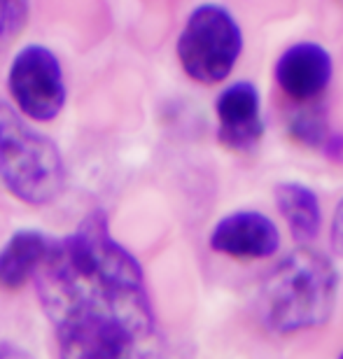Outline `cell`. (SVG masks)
Instances as JSON below:
<instances>
[{
	"label": "cell",
	"instance_id": "cell-11",
	"mask_svg": "<svg viewBox=\"0 0 343 359\" xmlns=\"http://www.w3.org/2000/svg\"><path fill=\"white\" fill-rule=\"evenodd\" d=\"M290 135L306 147L320 149V145L330 135V126H327L323 110L320 107H311V110L297 112L290 121Z\"/></svg>",
	"mask_w": 343,
	"mask_h": 359
},
{
	"label": "cell",
	"instance_id": "cell-2",
	"mask_svg": "<svg viewBox=\"0 0 343 359\" xmlns=\"http://www.w3.org/2000/svg\"><path fill=\"white\" fill-rule=\"evenodd\" d=\"M339 292V271L309 245L288 255L264 283L257 311L267 329L295 334L316 329L332 318Z\"/></svg>",
	"mask_w": 343,
	"mask_h": 359
},
{
	"label": "cell",
	"instance_id": "cell-5",
	"mask_svg": "<svg viewBox=\"0 0 343 359\" xmlns=\"http://www.w3.org/2000/svg\"><path fill=\"white\" fill-rule=\"evenodd\" d=\"M7 89L14 107L33 121H52L66 105L63 68L49 47H21L7 70Z\"/></svg>",
	"mask_w": 343,
	"mask_h": 359
},
{
	"label": "cell",
	"instance_id": "cell-7",
	"mask_svg": "<svg viewBox=\"0 0 343 359\" xmlns=\"http://www.w3.org/2000/svg\"><path fill=\"white\" fill-rule=\"evenodd\" d=\"M217 140L231 152H250L264 135L260 91L250 82H236L215 100Z\"/></svg>",
	"mask_w": 343,
	"mask_h": 359
},
{
	"label": "cell",
	"instance_id": "cell-1",
	"mask_svg": "<svg viewBox=\"0 0 343 359\" xmlns=\"http://www.w3.org/2000/svg\"><path fill=\"white\" fill-rule=\"evenodd\" d=\"M33 280L61 355L126 357L154 336L145 273L112 238L103 210H91L54 241Z\"/></svg>",
	"mask_w": 343,
	"mask_h": 359
},
{
	"label": "cell",
	"instance_id": "cell-3",
	"mask_svg": "<svg viewBox=\"0 0 343 359\" xmlns=\"http://www.w3.org/2000/svg\"><path fill=\"white\" fill-rule=\"evenodd\" d=\"M0 180L21 203L47 205L66 187L59 145L0 100Z\"/></svg>",
	"mask_w": 343,
	"mask_h": 359
},
{
	"label": "cell",
	"instance_id": "cell-9",
	"mask_svg": "<svg viewBox=\"0 0 343 359\" xmlns=\"http://www.w3.org/2000/svg\"><path fill=\"white\" fill-rule=\"evenodd\" d=\"M52 238L35 229H19L14 231L3 248H0V287L3 290H19L28 280H33L42 259L52 248Z\"/></svg>",
	"mask_w": 343,
	"mask_h": 359
},
{
	"label": "cell",
	"instance_id": "cell-13",
	"mask_svg": "<svg viewBox=\"0 0 343 359\" xmlns=\"http://www.w3.org/2000/svg\"><path fill=\"white\" fill-rule=\"evenodd\" d=\"M323 154L334 163H343V133H334L330 131V135L325 138V142L320 145Z\"/></svg>",
	"mask_w": 343,
	"mask_h": 359
},
{
	"label": "cell",
	"instance_id": "cell-16",
	"mask_svg": "<svg viewBox=\"0 0 343 359\" xmlns=\"http://www.w3.org/2000/svg\"><path fill=\"white\" fill-rule=\"evenodd\" d=\"M341 357H343V353H341Z\"/></svg>",
	"mask_w": 343,
	"mask_h": 359
},
{
	"label": "cell",
	"instance_id": "cell-14",
	"mask_svg": "<svg viewBox=\"0 0 343 359\" xmlns=\"http://www.w3.org/2000/svg\"><path fill=\"white\" fill-rule=\"evenodd\" d=\"M332 248L339 257H343V198L337 205V212H334L332 219Z\"/></svg>",
	"mask_w": 343,
	"mask_h": 359
},
{
	"label": "cell",
	"instance_id": "cell-12",
	"mask_svg": "<svg viewBox=\"0 0 343 359\" xmlns=\"http://www.w3.org/2000/svg\"><path fill=\"white\" fill-rule=\"evenodd\" d=\"M26 0H0V42L14 38L26 26Z\"/></svg>",
	"mask_w": 343,
	"mask_h": 359
},
{
	"label": "cell",
	"instance_id": "cell-15",
	"mask_svg": "<svg viewBox=\"0 0 343 359\" xmlns=\"http://www.w3.org/2000/svg\"><path fill=\"white\" fill-rule=\"evenodd\" d=\"M26 353L19 348L10 346V343H0V357H24Z\"/></svg>",
	"mask_w": 343,
	"mask_h": 359
},
{
	"label": "cell",
	"instance_id": "cell-4",
	"mask_svg": "<svg viewBox=\"0 0 343 359\" xmlns=\"http://www.w3.org/2000/svg\"><path fill=\"white\" fill-rule=\"evenodd\" d=\"M241 49V26L220 5L196 7L177 38V59L182 70L201 84H217L229 77Z\"/></svg>",
	"mask_w": 343,
	"mask_h": 359
},
{
	"label": "cell",
	"instance_id": "cell-6",
	"mask_svg": "<svg viewBox=\"0 0 343 359\" xmlns=\"http://www.w3.org/2000/svg\"><path fill=\"white\" fill-rule=\"evenodd\" d=\"M210 250L231 259H267L278 252L281 233L267 215L238 210L227 215L213 226Z\"/></svg>",
	"mask_w": 343,
	"mask_h": 359
},
{
	"label": "cell",
	"instance_id": "cell-10",
	"mask_svg": "<svg viewBox=\"0 0 343 359\" xmlns=\"http://www.w3.org/2000/svg\"><path fill=\"white\" fill-rule=\"evenodd\" d=\"M274 198L297 243L306 245L318 238L323 226V210H320L318 194L311 187L302 182H281L276 184Z\"/></svg>",
	"mask_w": 343,
	"mask_h": 359
},
{
	"label": "cell",
	"instance_id": "cell-8",
	"mask_svg": "<svg viewBox=\"0 0 343 359\" xmlns=\"http://www.w3.org/2000/svg\"><path fill=\"white\" fill-rule=\"evenodd\" d=\"M276 82L290 98L313 100L332 82V56L316 42L292 45L276 63Z\"/></svg>",
	"mask_w": 343,
	"mask_h": 359
},
{
	"label": "cell",
	"instance_id": "cell-17",
	"mask_svg": "<svg viewBox=\"0 0 343 359\" xmlns=\"http://www.w3.org/2000/svg\"><path fill=\"white\" fill-rule=\"evenodd\" d=\"M341 3H343V0H341Z\"/></svg>",
	"mask_w": 343,
	"mask_h": 359
}]
</instances>
